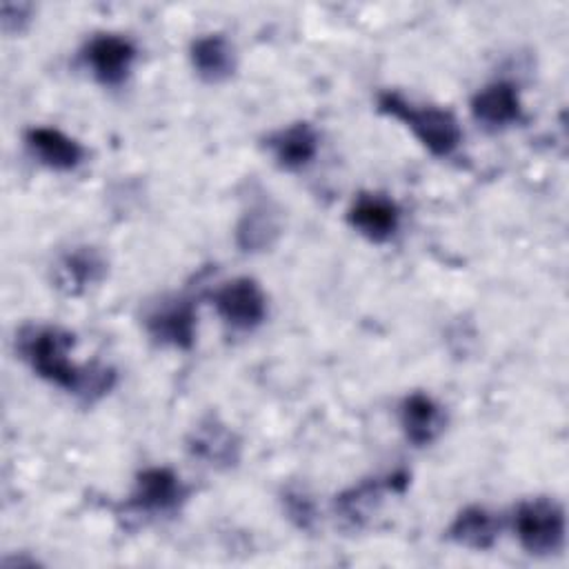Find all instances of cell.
<instances>
[{"instance_id": "obj_1", "label": "cell", "mask_w": 569, "mask_h": 569, "mask_svg": "<svg viewBox=\"0 0 569 569\" xmlns=\"http://www.w3.org/2000/svg\"><path fill=\"white\" fill-rule=\"evenodd\" d=\"M73 336L60 327L29 325L18 333V353L40 378L87 402L109 393L116 382L113 369L104 365H73L69 358Z\"/></svg>"}, {"instance_id": "obj_2", "label": "cell", "mask_w": 569, "mask_h": 569, "mask_svg": "<svg viewBox=\"0 0 569 569\" xmlns=\"http://www.w3.org/2000/svg\"><path fill=\"white\" fill-rule=\"evenodd\" d=\"M378 111L400 120L436 158H449L462 142L460 124L449 109L418 107L396 91H382L378 96Z\"/></svg>"}, {"instance_id": "obj_3", "label": "cell", "mask_w": 569, "mask_h": 569, "mask_svg": "<svg viewBox=\"0 0 569 569\" xmlns=\"http://www.w3.org/2000/svg\"><path fill=\"white\" fill-rule=\"evenodd\" d=\"M513 529L522 549L531 556L558 553L565 545V511L553 498H531L518 505Z\"/></svg>"}, {"instance_id": "obj_4", "label": "cell", "mask_w": 569, "mask_h": 569, "mask_svg": "<svg viewBox=\"0 0 569 569\" xmlns=\"http://www.w3.org/2000/svg\"><path fill=\"white\" fill-rule=\"evenodd\" d=\"M213 307L229 327L251 331L267 316V296L253 278L240 276L213 291Z\"/></svg>"}, {"instance_id": "obj_5", "label": "cell", "mask_w": 569, "mask_h": 569, "mask_svg": "<svg viewBox=\"0 0 569 569\" xmlns=\"http://www.w3.org/2000/svg\"><path fill=\"white\" fill-rule=\"evenodd\" d=\"M84 64L102 87H120L136 62V47L118 33H98L82 49Z\"/></svg>"}, {"instance_id": "obj_6", "label": "cell", "mask_w": 569, "mask_h": 569, "mask_svg": "<svg viewBox=\"0 0 569 569\" xmlns=\"http://www.w3.org/2000/svg\"><path fill=\"white\" fill-rule=\"evenodd\" d=\"M187 487L167 467H147L136 476L129 507L144 513H171L187 500Z\"/></svg>"}, {"instance_id": "obj_7", "label": "cell", "mask_w": 569, "mask_h": 569, "mask_svg": "<svg viewBox=\"0 0 569 569\" xmlns=\"http://www.w3.org/2000/svg\"><path fill=\"white\" fill-rule=\"evenodd\" d=\"M347 222L369 242L382 244L391 240L400 227V209L398 204L378 191H362L353 198Z\"/></svg>"}, {"instance_id": "obj_8", "label": "cell", "mask_w": 569, "mask_h": 569, "mask_svg": "<svg viewBox=\"0 0 569 569\" xmlns=\"http://www.w3.org/2000/svg\"><path fill=\"white\" fill-rule=\"evenodd\" d=\"M189 451L216 469H231L240 460L242 442L238 433L218 416H204L187 438Z\"/></svg>"}, {"instance_id": "obj_9", "label": "cell", "mask_w": 569, "mask_h": 569, "mask_svg": "<svg viewBox=\"0 0 569 569\" xmlns=\"http://www.w3.org/2000/svg\"><path fill=\"white\" fill-rule=\"evenodd\" d=\"M149 336L164 347L191 349L196 340V307L191 300L176 298L158 305L144 320Z\"/></svg>"}, {"instance_id": "obj_10", "label": "cell", "mask_w": 569, "mask_h": 569, "mask_svg": "<svg viewBox=\"0 0 569 569\" xmlns=\"http://www.w3.org/2000/svg\"><path fill=\"white\" fill-rule=\"evenodd\" d=\"M473 118L487 129H507L522 120V102L518 87L507 80L485 84L471 98Z\"/></svg>"}, {"instance_id": "obj_11", "label": "cell", "mask_w": 569, "mask_h": 569, "mask_svg": "<svg viewBox=\"0 0 569 569\" xmlns=\"http://www.w3.org/2000/svg\"><path fill=\"white\" fill-rule=\"evenodd\" d=\"M409 482L407 473H391L385 480L380 478H371V480H362L360 485L342 491L336 498V511L340 518H345L349 525L360 527L362 522H367L371 518V513L378 509V505L382 502V496L387 491H402Z\"/></svg>"}, {"instance_id": "obj_12", "label": "cell", "mask_w": 569, "mask_h": 569, "mask_svg": "<svg viewBox=\"0 0 569 569\" xmlns=\"http://www.w3.org/2000/svg\"><path fill=\"white\" fill-rule=\"evenodd\" d=\"M29 153L53 171H73L84 160V147L56 127H31L24 133Z\"/></svg>"}, {"instance_id": "obj_13", "label": "cell", "mask_w": 569, "mask_h": 569, "mask_svg": "<svg viewBox=\"0 0 569 569\" xmlns=\"http://www.w3.org/2000/svg\"><path fill=\"white\" fill-rule=\"evenodd\" d=\"M400 427L413 447H427L442 433L445 411L431 396L413 391L400 405Z\"/></svg>"}, {"instance_id": "obj_14", "label": "cell", "mask_w": 569, "mask_h": 569, "mask_svg": "<svg viewBox=\"0 0 569 569\" xmlns=\"http://www.w3.org/2000/svg\"><path fill=\"white\" fill-rule=\"evenodd\" d=\"M320 140L309 122H293L278 129L267 138V149L276 164L287 171H298L307 167L318 153Z\"/></svg>"}, {"instance_id": "obj_15", "label": "cell", "mask_w": 569, "mask_h": 569, "mask_svg": "<svg viewBox=\"0 0 569 569\" xmlns=\"http://www.w3.org/2000/svg\"><path fill=\"white\" fill-rule=\"evenodd\" d=\"M189 58L198 78L209 84L227 82L236 71L233 44L220 33H207L196 38L191 42Z\"/></svg>"}, {"instance_id": "obj_16", "label": "cell", "mask_w": 569, "mask_h": 569, "mask_svg": "<svg viewBox=\"0 0 569 569\" xmlns=\"http://www.w3.org/2000/svg\"><path fill=\"white\" fill-rule=\"evenodd\" d=\"M278 236H280V216L264 200L251 202L242 211L236 224V242L242 251H249V253L269 249L278 240Z\"/></svg>"}, {"instance_id": "obj_17", "label": "cell", "mask_w": 569, "mask_h": 569, "mask_svg": "<svg viewBox=\"0 0 569 569\" xmlns=\"http://www.w3.org/2000/svg\"><path fill=\"white\" fill-rule=\"evenodd\" d=\"M498 531H500V522L496 513H491L480 505H471L458 511V516L447 529V536L451 542L460 547L485 551L496 542Z\"/></svg>"}, {"instance_id": "obj_18", "label": "cell", "mask_w": 569, "mask_h": 569, "mask_svg": "<svg viewBox=\"0 0 569 569\" xmlns=\"http://www.w3.org/2000/svg\"><path fill=\"white\" fill-rule=\"evenodd\" d=\"M104 271V258L91 247H78L60 260V282L69 293H80L82 289L100 282Z\"/></svg>"}, {"instance_id": "obj_19", "label": "cell", "mask_w": 569, "mask_h": 569, "mask_svg": "<svg viewBox=\"0 0 569 569\" xmlns=\"http://www.w3.org/2000/svg\"><path fill=\"white\" fill-rule=\"evenodd\" d=\"M282 505L287 516L300 527V529H311L316 522V505L311 496L302 489H287L282 493Z\"/></svg>"}, {"instance_id": "obj_20", "label": "cell", "mask_w": 569, "mask_h": 569, "mask_svg": "<svg viewBox=\"0 0 569 569\" xmlns=\"http://www.w3.org/2000/svg\"><path fill=\"white\" fill-rule=\"evenodd\" d=\"M2 29L7 33H13V31H22V27L31 20V7L29 4H22V2H2Z\"/></svg>"}]
</instances>
